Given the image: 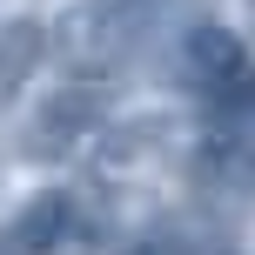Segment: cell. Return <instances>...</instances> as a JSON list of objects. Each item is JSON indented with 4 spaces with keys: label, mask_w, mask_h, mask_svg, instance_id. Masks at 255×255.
<instances>
[{
    "label": "cell",
    "mask_w": 255,
    "mask_h": 255,
    "mask_svg": "<svg viewBox=\"0 0 255 255\" xmlns=\"http://www.w3.org/2000/svg\"><path fill=\"white\" fill-rule=\"evenodd\" d=\"M101 121V108H94V88H67V94H54L47 108H40V121L27 128V148L34 154H61V148H74L88 128Z\"/></svg>",
    "instance_id": "4"
},
{
    "label": "cell",
    "mask_w": 255,
    "mask_h": 255,
    "mask_svg": "<svg viewBox=\"0 0 255 255\" xmlns=\"http://www.w3.org/2000/svg\"><path fill=\"white\" fill-rule=\"evenodd\" d=\"M181 81L208 101V115H242L249 108V47L229 27H188L181 34Z\"/></svg>",
    "instance_id": "2"
},
{
    "label": "cell",
    "mask_w": 255,
    "mask_h": 255,
    "mask_svg": "<svg viewBox=\"0 0 255 255\" xmlns=\"http://www.w3.org/2000/svg\"><path fill=\"white\" fill-rule=\"evenodd\" d=\"M134 255H195V249L181 242V235H148V242H141Z\"/></svg>",
    "instance_id": "6"
},
{
    "label": "cell",
    "mask_w": 255,
    "mask_h": 255,
    "mask_svg": "<svg viewBox=\"0 0 255 255\" xmlns=\"http://www.w3.org/2000/svg\"><path fill=\"white\" fill-rule=\"evenodd\" d=\"M148 40H154V0H81L47 27L54 61L81 81L128 67Z\"/></svg>",
    "instance_id": "1"
},
{
    "label": "cell",
    "mask_w": 255,
    "mask_h": 255,
    "mask_svg": "<svg viewBox=\"0 0 255 255\" xmlns=\"http://www.w3.org/2000/svg\"><path fill=\"white\" fill-rule=\"evenodd\" d=\"M40 54H47V27L40 20H7L0 27V101H13V88L40 67Z\"/></svg>",
    "instance_id": "5"
},
{
    "label": "cell",
    "mask_w": 255,
    "mask_h": 255,
    "mask_svg": "<svg viewBox=\"0 0 255 255\" xmlns=\"http://www.w3.org/2000/svg\"><path fill=\"white\" fill-rule=\"evenodd\" d=\"M67 242H74V195L61 188L20 202V215L0 229V255H61Z\"/></svg>",
    "instance_id": "3"
}]
</instances>
